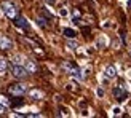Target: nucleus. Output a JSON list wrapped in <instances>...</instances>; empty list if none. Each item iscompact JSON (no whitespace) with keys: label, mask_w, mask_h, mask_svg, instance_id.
<instances>
[{"label":"nucleus","mask_w":131,"mask_h":118,"mask_svg":"<svg viewBox=\"0 0 131 118\" xmlns=\"http://www.w3.org/2000/svg\"><path fill=\"white\" fill-rule=\"evenodd\" d=\"M37 22H38L40 27H45V21H43V19H37Z\"/></svg>","instance_id":"20"},{"label":"nucleus","mask_w":131,"mask_h":118,"mask_svg":"<svg viewBox=\"0 0 131 118\" xmlns=\"http://www.w3.org/2000/svg\"><path fill=\"white\" fill-rule=\"evenodd\" d=\"M26 70H27V74H34V72L37 70V65L32 61H27L26 62Z\"/></svg>","instance_id":"10"},{"label":"nucleus","mask_w":131,"mask_h":118,"mask_svg":"<svg viewBox=\"0 0 131 118\" xmlns=\"http://www.w3.org/2000/svg\"><path fill=\"white\" fill-rule=\"evenodd\" d=\"M26 91H27V86L24 83H16V85H11L10 86V93L13 96H23Z\"/></svg>","instance_id":"3"},{"label":"nucleus","mask_w":131,"mask_h":118,"mask_svg":"<svg viewBox=\"0 0 131 118\" xmlns=\"http://www.w3.org/2000/svg\"><path fill=\"white\" fill-rule=\"evenodd\" d=\"M29 96L32 97V99H42V97H43V93H42V91H38V89H32V91H29Z\"/></svg>","instance_id":"9"},{"label":"nucleus","mask_w":131,"mask_h":118,"mask_svg":"<svg viewBox=\"0 0 131 118\" xmlns=\"http://www.w3.org/2000/svg\"><path fill=\"white\" fill-rule=\"evenodd\" d=\"M126 3H128V6H131V0H128V2H126Z\"/></svg>","instance_id":"24"},{"label":"nucleus","mask_w":131,"mask_h":118,"mask_svg":"<svg viewBox=\"0 0 131 118\" xmlns=\"http://www.w3.org/2000/svg\"><path fill=\"white\" fill-rule=\"evenodd\" d=\"M122 112H123V110H122V107H118V105H117V107H114V109H112V112H110V115H112V116H120V115H122Z\"/></svg>","instance_id":"14"},{"label":"nucleus","mask_w":131,"mask_h":118,"mask_svg":"<svg viewBox=\"0 0 131 118\" xmlns=\"http://www.w3.org/2000/svg\"><path fill=\"white\" fill-rule=\"evenodd\" d=\"M45 3H47V5H54L56 0H45Z\"/></svg>","instance_id":"21"},{"label":"nucleus","mask_w":131,"mask_h":118,"mask_svg":"<svg viewBox=\"0 0 131 118\" xmlns=\"http://www.w3.org/2000/svg\"><path fill=\"white\" fill-rule=\"evenodd\" d=\"M104 75H106L109 80L115 78V77H117V70H115V67H114V65H107V67L104 69Z\"/></svg>","instance_id":"6"},{"label":"nucleus","mask_w":131,"mask_h":118,"mask_svg":"<svg viewBox=\"0 0 131 118\" xmlns=\"http://www.w3.org/2000/svg\"><path fill=\"white\" fill-rule=\"evenodd\" d=\"M114 97L118 102H125L126 99H128V93H126V89H125V86H123V85H120V86H115L114 88Z\"/></svg>","instance_id":"2"},{"label":"nucleus","mask_w":131,"mask_h":118,"mask_svg":"<svg viewBox=\"0 0 131 118\" xmlns=\"http://www.w3.org/2000/svg\"><path fill=\"white\" fill-rule=\"evenodd\" d=\"M61 115H64V116H70V110H69L67 107H61Z\"/></svg>","instance_id":"17"},{"label":"nucleus","mask_w":131,"mask_h":118,"mask_svg":"<svg viewBox=\"0 0 131 118\" xmlns=\"http://www.w3.org/2000/svg\"><path fill=\"white\" fill-rule=\"evenodd\" d=\"M58 13H59V16H62V18H67V16H69V10L66 8V6H64V8H61Z\"/></svg>","instance_id":"16"},{"label":"nucleus","mask_w":131,"mask_h":118,"mask_svg":"<svg viewBox=\"0 0 131 118\" xmlns=\"http://www.w3.org/2000/svg\"><path fill=\"white\" fill-rule=\"evenodd\" d=\"M6 69H8V61L3 57H0V72H5Z\"/></svg>","instance_id":"12"},{"label":"nucleus","mask_w":131,"mask_h":118,"mask_svg":"<svg viewBox=\"0 0 131 118\" xmlns=\"http://www.w3.org/2000/svg\"><path fill=\"white\" fill-rule=\"evenodd\" d=\"M13 48V42L10 40L8 37H0V50L3 51H8Z\"/></svg>","instance_id":"5"},{"label":"nucleus","mask_w":131,"mask_h":118,"mask_svg":"<svg viewBox=\"0 0 131 118\" xmlns=\"http://www.w3.org/2000/svg\"><path fill=\"white\" fill-rule=\"evenodd\" d=\"M96 2H97V0H96Z\"/></svg>","instance_id":"26"},{"label":"nucleus","mask_w":131,"mask_h":118,"mask_svg":"<svg viewBox=\"0 0 131 118\" xmlns=\"http://www.w3.org/2000/svg\"><path fill=\"white\" fill-rule=\"evenodd\" d=\"M129 53H131V50H129Z\"/></svg>","instance_id":"25"},{"label":"nucleus","mask_w":131,"mask_h":118,"mask_svg":"<svg viewBox=\"0 0 131 118\" xmlns=\"http://www.w3.org/2000/svg\"><path fill=\"white\" fill-rule=\"evenodd\" d=\"M16 24L21 26V27H24V29H29V24H27V21H26V18H23V16H19L16 19Z\"/></svg>","instance_id":"11"},{"label":"nucleus","mask_w":131,"mask_h":118,"mask_svg":"<svg viewBox=\"0 0 131 118\" xmlns=\"http://www.w3.org/2000/svg\"><path fill=\"white\" fill-rule=\"evenodd\" d=\"M0 104H3V105H5V104H6V105H8V104H10V102H8V101H6V99H5V97H3V96H0Z\"/></svg>","instance_id":"19"},{"label":"nucleus","mask_w":131,"mask_h":118,"mask_svg":"<svg viewBox=\"0 0 131 118\" xmlns=\"http://www.w3.org/2000/svg\"><path fill=\"white\" fill-rule=\"evenodd\" d=\"M62 34L66 38H75L77 37V30L75 29H70V27H64L62 29Z\"/></svg>","instance_id":"7"},{"label":"nucleus","mask_w":131,"mask_h":118,"mask_svg":"<svg viewBox=\"0 0 131 118\" xmlns=\"http://www.w3.org/2000/svg\"><path fill=\"white\" fill-rule=\"evenodd\" d=\"M5 112V105H3V104H0V115H2Z\"/></svg>","instance_id":"22"},{"label":"nucleus","mask_w":131,"mask_h":118,"mask_svg":"<svg viewBox=\"0 0 131 118\" xmlns=\"http://www.w3.org/2000/svg\"><path fill=\"white\" fill-rule=\"evenodd\" d=\"M23 62H24V57H23L21 54L13 57V64H23Z\"/></svg>","instance_id":"15"},{"label":"nucleus","mask_w":131,"mask_h":118,"mask_svg":"<svg viewBox=\"0 0 131 118\" xmlns=\"http://www.w3.org/2000/svg\"><path fill=\"white\" fill-rule=\"evenodd\" d=\"M67 48H69V50H77V48H78V43L74 40V38H69V42H67Z\"/></svg>","instance_id":"13"},{"label":"nucleus","mask_w":131,"mask_h":118,"mask_svg":"<svg viewBox=\"0 0 131 118\" xmlns=\"http://www.w3.org/2000/svg\"><path fill=\"white\" fill-rule=\"evenodd\" d=\"M107 38L104 37V35H99L97 37V40H96V48H106L107 46Z\"/></svg>","instance_id":"8"},{"label":"nucleus","mask_w":131,"mask_h":118,"mask_svg":"<svg viewBox=\"0 0 131 118\" xmlns=\"http://www.w3.org/2000/svg\"><path fill=\"white\" fill-rule=\"evenodd\" d=\"M11 72H13V75H15L16 78H24L26 75H27V70H26V67H23L21 64H15L13 69H11Z\"/></svg>","instance_id":"4"},{"label":"nucleus","mask_w":131,"mask_h":118,"mask_svg":"<svg viewBox=\"0 0 131 118\" xmlns=\"http://www.w3.org/2000/svg\"><path fill=\"white\" fill-rule=\"evenodd\" d=\"M126 77H128L129 80H131V70H128V74H126Z\"/></svg>","instance_id":"23"},{"label":"nucleus","mask_w":131,"mask_h":118,"mask_svg":"<svg viewBox=\"0 0 131 118\" xmlns=\"http://www.w3.org/2000/svg\"><path fill=\"white\" fill-rule=\"evenodd\" d=\"M0 8H2L3 15H5L6 18H10V19H16V16H18V11H16V6L13 5V3H10V2H3Z\"/></svg>","instance_id":"1"},{"label":"nucleus","mask_w":131,"mask_h":118,"mask_svg":"<svg viewBox=\"0 0 131 118\" xmlns=\"http://www.w3.org/2000/svg\"><path fill=\"white\" fill-rule=\"evenodd\" d=\"M104 94H106V93H104L102 88H97V89H96V96H97V97H104Z\"/></svg>","instance_id":"18"}]
</instances>
